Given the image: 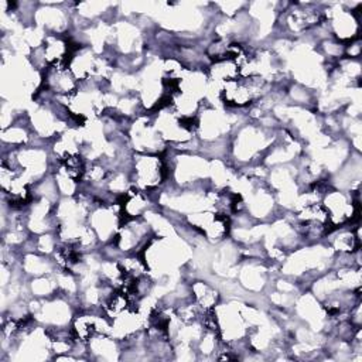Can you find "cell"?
<instances>
[{
    "mask_svg": "<svg viewBox=\"0 0 362 362\" xmlns=\"http://www.w3.org/2000/svg\"><path fill=\"white\" fill-rule=\"evenodd\" d=\"M189 294L191 300L202 310V311H212L219 304L221 294L219 291L204 280H195L189 284Z\"/></svg>",
    "mask_w": 362,
    "mask_h": 362,
    "instance_id": "6da1fadb",
    "label": "cell"
}]
</instances>
